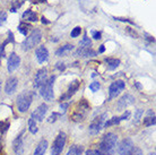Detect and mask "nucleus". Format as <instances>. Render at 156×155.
Wrapping results in <instances>:
<instances>
[{"label": "nucleus", "instance_id": "obj_26", "mask_svg": "<svg viewBox=\"0 0 156 155\" xmlns=\"http://www.w3.org/2000/svg\"><path fill=\"white\" fill-rule=\"evenodd\" d=\"M28 129H30L31 134H36L37 132V126H36V122L33 118H31L28 120Z\"/></svg>", "mask_w": 156, "mask_h": 155}, {"label": "nucleus", "instance_id": "obj_25", "mask_svg": "<svg viewBox=\"0 0 156 155\" xmlns=\"http://www.w3.org/2000/svg\"><path fill=\"white\" fill-rule=\"evenodd\" d=\"M120 121H122L120 117H113V118H111L110 120L106 121L105 124H104V126H105V127H111V126H114V124H120Z\"/></svg>", "mask_w": 156, "mask_h": 155}, {"label": "nucleus", "instance_id": "obj_32", "mask_svg": "<svg viewBox=\"0 0 156 155\" xmlns=\"http://www.w3.org/2000/svg\"><path fill=\"white\" fill-rule=\"evenodd\" d=\"M100 87H101V85H100L98 81H93L90 85V89L92 92H98V89H100Z\"/></svg>", "mask_w": 156, "mask_h": 155}, {"label": "nucleus", "instance_id": "obj_46", "mask_svg": "<svg viewBox=\"0 0 156 155\" xmlns=\"http://www.w3.org/2000/svg\"><path fill=\"white\" fill-rule=\"evenodd\" d=\"M148 155H155V154H154V153H151V154H148Z\"/></svg>", "mask_w": 156, "mask_h": 155}, {"label": "nucleus", "instance_id": "obj_38", "mask_svg": "<svg viewBox=\"0 0 156 155\" xmlns=\"http://www.w3.org/2000/svg\"><path fill=\"white\" fill-rule=\"evenodd\" d=\"M59 117V114L58 113H52V114H51L50 117H49V122H53V121H55L57 120V118H58Z\"/></svg>", "mask_w": 156, "mask_h": 155}, {"label": "nucleus", "instance_id": "obj_30", "mask_svg": "<svg viewBox=\"0 0 156 155\" xmlns=\"http://www.w3.org/2000/svg\"><path fill=\"white\" fill-rule=\"evenodd\" d=\"M9 128V122H5V121H0V132H6Z\"/></svg>", "mask_w": 156, "mask_h": 155}, {"label": "nucleus", "instance_id": "obj_5", "mask_svg": "<svg viewBox=\"0 0 156 155\" xmlns=\"http://www.w3.org/2000/svg\"><path fill=\"white\" fill-rule=\"evenodd\" d=\"M33 100V93L27 91L24 92L23 94H20V96L17 97V108L20 110V112H26L30 108V105Z\"/></svg>", "mask_w": 156, "mask_h": 155}, {"label": "nucleus", "instance_id": "obj_19", "mask_svg": "<svg viewBox=\"0 0 156 155\" xmlns=\"http://www.w3.org/2000/svg\"><path fill=\"white\" fill-rule=\"evenodd\" d=\"M73 49H74V45H71V44H66V45H63V47H60L58 50L55 51V56H58V57H63V56H66V54L69 53Z\"/></svg>", "mask_w": 156, "mask_h": 155}, {"label": "nucleus", "instance_id": "obj_24", "mask_svg": "<svg viewBox=\"0 0 156 155\" xmlns=\"http://www.w3.org/2000/svg\"><path fill=\"white\" fill-rule=\"evenodd\" d=\"M32 27L30 24H26V23H20V25H18V31L22 33L23 35H27V33L30 32V30H31Z\"/></svg>", "mask_w": 156, "mask_h": 155}, {"label": "nucleus", "instance_id": "obj_47", "mask_svg": "<svg viewBox=\"0 0 156 155\" xmlns=\"http://www.w3.org/2000/svg\"><path fill=\"white\" fill-rule=\"evenodd\" d=\"M0 85H1V81H0Z\"/></svg>", "mask_w": 156, "mask_h": 155}, {"label": "nucleus", "instance_id": "obj_16", "mask_svg": "<svg viewBox=\"0 0 156 155\" xmlns=\"http://www.w3.org/2000/svg\"><path fill=\"white\" fill-rule=\"evenodd\" d=\"M17 85H18V79L16 77H10L6 81V86H5V92L8 94V95H12L14 92L17 88Z\"/></svg>", "mask_w": 156, "mask_h": 155}, {"label": "nucleus", "instance_id": "obj_29", "mask_svg": "<svg viewBox=\"0 0 156 155\" xmlns=\"http://www.w3.org/2000/svg\"><path fill=\"white\" fill-rule=\"evenodd\" d=\"M143 113H144V111L141 110V109H138L136 111V113H135V119H133V122L135 124H138L139 121H140V118L141 116H143Z\"/></svg>", "mask_w": 156, "mask_h": 155}, {"label": "nucleus", "instance_id": "obj_22", "mask_svg": "<svg viewBox=\"0 0 156 155\" xmlns=\"http://www.w3.org/2000/svg\"><path fill=\"white\" fill-rule=\"evenodd\" d=\"M83 151H84L83 146H80V145H73V146L69 148L67 155H82Z\"/></svg>", "mask_w": 156, "mask_h": 155}, {"label": "nucleus", "instance_id": "obj_45", "mask_svg": "<svg viewBox=\"0 0 156 155\" xmlns=\"http://www.w3.org/2000/svg\"><path fill=\"white\" fill-rule=\"evenodd\" d=\"M40 2H47V0H39Z\"/></svg>", "mask_w": 156, "mask_h": 155}, {"label": "nucleus", "instance_id": "obj_10", "mask_svg": "<svg viewBox=\"0 0 156 155\" xmlns=\"http://www.w3.org/2000/svg\"><path fill=\"white\" fill-rule=\"evenodd\" d=\"M133 103H135V97L133 95H130V94H126L118 101L117 108L118 110L122 111V110H125L126 108H128L129 105L133 104Z\"/></svg>", "mask_w": 156, "mask_h": 155}, {"label": "nucleus", "instance_id": "obj_12", "mask_svg": "<svg viewBox=\"0 0 156 155\" xmlns=\"http://www.w3.org/2000/svg\"><path fill=\"white\" fill-rule=\"evenodd\" d=\"M20 65V56H17L15 52H12L10 53L9 56V58H8V65H7V68H8V71H10L12 73L14 70H16Z\"/></svg>", "mask_w": 156, "mask_h": 155}, {"label": "nucleus", "instance_id": "obj_48", "mask_svg": "<svg viewBox=\"0 0 156 155\" xmlns=\"http://www.w3.org/2000/svg\"><path fill=\"white\" fill-rule=\"evenodd\" d=\"M0 50H1V47H0Z\"/></svg>", "mask_w": 156, "mask_h": 155}, {"label": "nucleus", "instance_id": "obj_34", "mask_svg": "<svg viewBox=\"0 0 156 155\" xmlns=\"http://www.w3.org/2000/svg\"><path fill=\"white\" fill-rule=\"evenodd\" d=\"M92 36H93L95 40H100L102 36V33L98 31H92Z\"/></svg>", "mask_w": 156, "mask_h": 155}, {"label": "nucleus", "instance_id": "obj_9", "mask_svg": "<svg viewBox=\"0 0 156 155\" xmlns=\"http://www.w3.org/2000/svg\"><path fill=\"white\" fill-rule=\"evenodd\" d=\"M133 150V140L129 139V138H126L118 146L117 152H118V155H130Z\"/></svg>", "mask_w": 156, "mask_h": 155}, {"label": "nucleus", "instance_id": "obj_2", "mask_svg": "<svg viewBox=\"0 0 156 155\" xmlns=\"http://www.w3.org/2000/svg\"><path fill=\"white\" fill-rule=\"evenodd\" d=\"M42 39V34H41V31L35 28V30H33L32 33L28 35L27 38L25 39V41L23 42V50L24 51H30L31 49L40 43Z\"/></svg>", "mask_w": 156, "mask_h": 155}, {"label": "nucleus", "instance_id": "obj_21", "mask_svg": "<svg viewBox=\"0 0 156 155\" xmlns=\"http://www.w3.org/2000/svg\"><path fill=\"white\" fill-rule=\"evenodd\" d=\"M23 20H28V22H36L37 20V15L36 13H34L33 10L28 9L23 14Z\"/></svg>", "mask_w": 156, "mask_h": 155}, {"label": "nucleus", "instance_id": "obj_41", "mask_svg": "<svg viewBox=\"0 0 156 155\" xmlns=\"http://www.w3.org/2000/svg\"><path fill=\"white\" fill-rule=\"evenodd\" d=\"M115 20H121V22H127L129 24H133V22H131L130 20H127V18H120V17H114Z\"/></svg>", "mask_w": 156, "mask_h": 155}, {"label": "nucleus", "instance_id": "obj_42", "mask_svg": "<svg viewBox=\"0 0 156 155\" xmlns=\"http://www.w3.org/2000/svg\"><path fill=\"white\" fill-rule=\"evenodd\" d=\"M68 103H61V104H60V109H61V111H62V112H65V111H66V109L68 108Z\"/></svg>", "mask_w": 156, "mask_h": 155}, {"label": "nucleus", "instance_id": "obj_35", "mask_svg": "<svg viewBox=\"0 0 156 155\" xmlns=\"http://www.w3.org/2000/svg\"><path fill=\"white\" fill-rule=\"evenodd\" d=\"M55 68H57V69H59L60 71H63V70L66 69V66H65V63H63V62H57Z\"/></svg>", "mask_w": 156, "mask_h": 155}, {"label": "nucleus", "instance_id": "obj_23", "mask_svg": "<svg viewBox=\"0 0 156 155\" xmlns=\"http://www.w3.org/2000/svg\"><path fill=\"white\" fill-rule=\"evenodd\" d=\"M105 62L108 63V68H109L110 70L115 69V68H117V67H119V65H120V60H119V59L106 58Z\"/></svg>", "mask_w": 156, "mask_h": 155}, {"label": "nucleus", "instance_id": "obj_37", "mask_svg": "<svg viewBox=\"0 0 156 155\" xmlns=\"http://www.w3.org/2000/svg\"><path fill=\"white\" fill-rule=\"evenodd\" d=\"M130 155H143V153H141V150H139V148H137V147H133V150L131 151Z\"/></svg>", "mask_w": 156, "mask_h": 155}, {"label": "nucleus", "instance_id": "obj_4", "mask_svg": "<svg viewBox=\"0 0 156 155\" xmlns=\"http://www.w3.org/2000/svg\"><path fill=\"white\" fill-rule=\"evenodd\" d=\"M90 104L85 101V100H82V101L78 103L77 108L74 111L73 116H71V119L74 121H82L84 120V118L87 116V113L90 111Z\"/></svg>", "mask_w": 156, "mask_h": 155}, {"label": "nucleus", "instance_id": "obj_15", "mask_svg": "<svg viewBox=\"0 0 156 155\" xmlns=\"http://www.w3.org/2000/svg\"><path fill=\"white\" fill-rule=\"evenodd\" d=\"M79 81H77V79H75V81H71V84L69 85V88H68V91H67V93L63 95V96H61V99H60V101H65V100H69L73 95H74L76 92H77V89L79 88Z\"/></svg>", "mask_w": 156, "mask_h": 155}, {"label": "nucleus", "instance_id": "obj_18", "mask_svg": "<svg viewBox=\"0 0 156 155\" xmlns=\"http://www.w3.org/2000/svg\"><path fill=\"white\" fill-rule=\"evenodd\" d=\"M47 147H48V142L47 140H41L39 144H37V146H36L35 151H34V154L33 155H44L45 151H47Z\"/></svg>", "mask_w": 156, "mask_h": 155}, {"label": "nucleus", "instance_id": "obj_13", "mask_svg": "<svg viewBox=\"0 0 156 155\" xmlns=\"http://www.w3.org/2000/svg\"><path fill=\"white\" fill-rule=\"evenodd\" d=\"M24 132H22L20 135L16 137L14 142H12V148L17 155H22L24 151V139H23Z\"/></svg>", "mask_w": 156, "mask_h": 155}, {"label": "nucleus", "instance_id": "obj_3", "mask_svg": "<svg viewBox=\"0 0 156 155\" xmlns=\"http://www.w3.org/2000/svg\"><path fill=\"white\" fill-rule=\"evenodd\" d=\"M55 76H51L40 87V93H41L42 97H44L45 101H52L53 100V96H55V94H53V83H55Z\"/></svg>", "mask_w": 156, "mask_h": 155}, {"label": "nucleus", "instance_id": "obj_40", "mask_svg": "<svg viewBox=\"0 0 156 155\" xmlns=\"http://www.w3.org/2000/svg\"><path fill=\"white\" fill-rule=\"evenodd\" d=\"M129 117H130V112H129V111H126L122 116H120V118H121V120H127Z\"/></svg>", "mask_w": 156, "mask_h": 155}, {"label": "nucleus", "instance_id": "obj_39", "mask_svg": "<svg viewBox=\"0 0 156 155\" xmlns=\"http://www.w3.org/2000/svg\"><path fill=\"white\" fill-rule=\"evenodd\" d=\"M86 155H100L98 150H90L86 152Z\"/></svg>", "mask_w": 156, "mask_h": 155}, {"label": "nucleus", "instance_id": "obj_28", "mask_svg": "<svg viewBox=\"0 0 156 155\" xmlns=\"http://www.w3.org/2000/svg\"><path fill=\"white\" fill-rule=\"evenodd\" d=\"M12 8H10V12L15 13L16 10L24 4V0H12Z\"/></svg>", "mask_w": 156, "mask_h": 155}, {"label": "nucleus", "instance_id": "obj_31", "mask_svg": "<svg viewBox=\"0 0 156 155\" xmlns=\"http://www.w3.org/2000/svg\"><path fill=\"white\" fill-rule=\"evenodd\" d=\"M80 33H82V28H80L79 26H77V27H75L74 30L71 31L70 36H71V38H77V36H79V35H80Z\"/></svg>", "mask_w": 156, "mask_h": 155}, {"label": "nucleus", "instance_id": "obj_17", "mask_svg": "<svg viewBox=\"0 0 156 155\" xmlns=\"http://www.w3.org/2000/svg\"><path fill=\"white\" fill-rule=\"evenodd\" d=\"M36 54V59L40 63H43L45 62L49 59V51L45 47H39L35 51Z\"/></svg>", "mask_w": 156, "mask_h": 155}, {"label": "nucleus", "instance_id": "obj_36", "mask_svg": "<svg viewBox=\"0 0 156 155\" xmlns=\"http://www.w3.org/2000/svg\"><path fill=\"white\" fill-rule=\"evenodd\" d=\"M126 28H127V32H128L129 34L133 36V39H137V38H138V34H137V33L135 31H133V30H131L130 27H126Z\"/></svg>", "mask_w": 156, "mask_h": 155}, {"label": "nucleus", "instance_id": "obj_14", "mask_svg": "<svg viewBox=\"0 0 156 155\" xmlns=\"http://www.w3.org/2000/svg\"><path fill=\"white\" fill-rule=\"evenodd\" d=\"M47 111H48V105L42 103V104L40 105L39 108L36 109L34 112L32 113V118L34 119V120H37V121H43L44 119V117L47 114Z\"/></svg>", "mask_w": 156, "mask_h": 155}, {"label": "nucleus", "instance_id": "obj_6", "mask_svg": "<svg viewBox=\"0 0 156 155\" xmlns=\"http://www.w3.org/2000/svg\"><path fill=\"white\" fill-rule=\"evenodd\" d=\"M106 118H108V113L104 112V113H102L101 116H98V117H96L95 119H93V121H92L90 124V135H96V134H98V132H101L102 128L104 127Z\"/></svg>", "mask_w": 156, "mask_h": 155}, {"label": "nucleus", "instance_id": "obj_44", "mask_svg": "<svg viewBox=\"0 0 156 155\" xmlns=\"http://www.w3.org/2000/svg\"><path fill=\"white\" fill-rule=\"evenodd\" d=\"M42 23H43V24H49V22L47 20V18H44V17H42Z\"/></svg>", "mask_w": 156, "mask_h": 155}, {"label": "nucleus", "instance_id": "obj_33", "mask_svg": "<svg viewBox=\"0 0 156 155\" xmlns=\"http://www.w3.org/2000/svg\"><path fill=\"white\" fill-rule=\"evenodd\" d=\"M6 20H7V13L5 12V10L0 12V26L6 23Z\"/></svg>", "mask_w": 156, "mask_h": 155}, {"label": "nucleus", "instance_id": "obj_20", "mask_svg": "<svg viewBox=\"0 0 156 155\" xmlns=\"http://www.w3.org/2000/svg\"><path fill=\"white\" fill-rule=\"evenodd\" d=\"M144 124L146 127L155 124V113L153 112L152 110H149L148 112H147V117L144 118Z\"/></svg>", "mask_w": 156, "mask_h": 155}, {"label": "nucleus", "instance_id": "obj_7", "mask_svg": "<svg viewBox=\"0 0 156 155\" xmlns=\"http://www.w3.org/2000/svg\"><path fill=\"white\" fill-rule=\"evenodd\" d=\"M66 144V134L65 132H60L55 139V143L52 145L51 148V155H61Z\"/></svg>", "mask_w": 156, "mask_h": 155}, {"label": "nucleus", "instance_id": "obj_1", "mask_svg": "<svg viewBox=\"0 0 156 155\" xmlns=\"http://www.w3.org/2000/svg\"><path fill=\"white\" fill-rule=\"evenodd\" d=\"M117 135H114L113 132L106 134L103 139L101 140V144L98 146V153L100 155H113L117 148Z\"/></svg>", "mask_w": 156, "mask_h": 155}, {"label": "nucleus", "instance_id": "obj_11", "mask_svg": "<svg viewBox=\"0 0 156 155\" xmlns=\"http://www.w3.org/2000/svg\"><path fill=\"white\" fill-rule=\"evenodd\" d=\"M48 79V71L45 68L40 69L35 75V79H34V87L35 88H40L41 86L47 81Z\"/></svg>", "mask_w": 156, "mask_h": 155}, {"label": "nucleus", "instance_id": "obj_43", "mask_svg": "<svg viewBox=\"0 0 156 155\" xmlns=\"http://www.w3.org/2000/svg\"><path fill=\"white\" fill-rule=\"evenodd\" d=\"M104 51H105V48H104V45H101V47H100V50H98V52H100V53H103Z\"/></svg>", "mask_w": 156, "mask_h": 155}, {"label": "nucleus", "instance_id": "obj_8", "mask_svg": "<svg viewBox=\"0 0 156 155\" xmlns=\"http://www.w3.org/2000/svg\"><path fill=\"white\" fill-rule=\"evenodd\" d=\"M125 87H126V84H125V81H115L114 83H112L109 87V95H110L109 99L110 100L115 99V97L125 89Z\"/></svg>", "mask_w": 156, "mask_h": 155}, {"label": "nucleus", "instance_id": "obj_27", "mask_svg": "<svg viewBox=\"0 0 156 155\" xmlns=\"http://www.w3.org/2000/svg\"><path fill=\"white\" fill-rule=\"evenodd\" d=\"M92 45V41L90 40V38L85 36L84 39L79 42V49H84V48H90Z\"/></svg>", "mask_w": 156, "mask_h": 155}]
</instances>
